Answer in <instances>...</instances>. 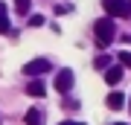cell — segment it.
<instances>
[{
	"mask_svg": "<svg viewBox=\"0 0 131 125\" xmlns=\"http://www.w3.org/2000/svg\"><path fill=\"white\" fill-rule=\"evenodd\" d=\"M26 93L35 96V99H41L44 93H47V87H44V82H29V84H26Z\"/></svg>",
	"mask_w": 131,
	"mask_h": 125,
	"instance_id": "cell-8",
	"label": "cell"
},
{
	"mask_svg": "<svg viewBox=\"0 0 131 125\" xmlns=\"http://www.w3.org/2000/svg\"><path fill=\"white\" fill-rule=\"evenodd\" d=\"M56 90H58V93H70V90H73V70H58V76H56Z\"/></svg>",
	"mask_w": 131,
	"mask_h": 125,
	"instance_id": "cell-3",
	"label": "cell"
},
{
	"mask_svg": "<svg viewBox=\"0 0 131 125\" xmlns=\"http://www.w3.org/2000/svg\"><path fill=\"white\" fill-rule=\"evenodd\" d=\"M108 18H131V0H102Z\"/></svg>",
	"mask_w": 131,
	"mask_h": 125,
	"instance_id": "cell-2",
	"label": "cell"
},
{
	"mask_svg": "<svg viewBox=\"0 0 131 125\" xmlns=\"http://www.w3.org/2000/svg\"><path fill=\"white\" fill-rule=\"evenodd\" d=\"M93 38L99 47H111L114 38H117V26H114V18H99L93 23Z\"/></svg>",
	"mask_w": 131,
	"mask_h": 125,
	"instance_id": "cell-1",
	"label": "cell"
},
{
	"mask_svg": "<svg viewBox=\"0 0 131 125\" xmlns=\"http://www.w3.org/2000/svg\"><path fill=\"white\" fill-rule=\"evenodd\" d=\"M29 26H44V18L41 15H32V18H29Z\"/></svg>",
	"mask_w": 131,
	"mask_h": 125,
	"instance_id": "cell-13",
	"label": "cell"
},
{
	"mask_svg": "<svg viewBox=\"0 0 131 125\" xmlns=\"http://www.w3.org/2000/svg\"><path fill=\"white\" fill-rule=\"evenodd\" d=\"M108 64H111V58H108V55H99V58H96V67H99V70H105Z\"/></svg>",
	"mask_w": 131,
	"mask_h": 125,
	"instance_id": "cell-12",
	"label": "cell"
},
{
	"mask_svg": "<svg viewBox=\"0 0 131 125\" xmlns=\"http://www.w3.org/2000/svg\"><path fill=\"white\" fill-rule=\"evenodd\" d=\"M15 9L18 15H29V0H15Z\"/></svg>",
	"mask_w": 131,
	"mask_h": 125,
	"instance_id": "cell-10",
	"label": "cell"
},
{
	"mask_svg": "<svg viewBox=\"0 0 131 125\" xmlns=\"http://www.w3.org/2000/svg\"><path fill=\"white\" fill-rule=\"evenodd\" d=\"M47 70H50V61L47 58H32V61L24 64V73L26 76H41V73H47Z\"/></svg>",
	"mask_w": 131,
	"mask_h": 125,
	"instance_id": "cell-4",
	"label": "cell"
},
{
	"mask_svg": "<svg viewBox=\"0 0 131 125\" xmlns=\"http://www.w3.org/2000/svg\"><path fill=\"white\" fill-rule=\"evenodd\" d=\"M119 79H122V64H108L105 67V82L114 87V84H119Z\"/></svg>",
	"mask_w": 131,
	"mask_h": 125,
	"instance_id": "cell-5",
	"label": "cell"
},
{
	"mask_svg": "<svg viewBox=\"0 0 131 125\" xmlns=\"http://www.w3.org/2000/svg\"><path fill=\"white\" fill-rule=\"evenodd\" d=\"M117 125H125V122H117Z\"/></svg>",
	"mask_w": 131,
	"mask_h": 125,
	"instance_id": "cell-14",
	"label": "cell"
},
{
	"mask_svg": "<svg viewBox=\"0 0 131 125\" xmlns=\"http://www.w3.org/2000/svg\"><path fill=\"white\" fill-rule=\"evenodd\" d=\"M0 32H9V12H6V3H0Z\"/></svg>",
	"mask_w": 131,
	"mask_h": 125,
	"instance_id": "cell-9",
	"label": "cell"
},
{
	"mask_svg": "<svg viewBox=\"0 0 131 125\" xmlns=\"http://www.w3.org/2000/svg\"><path fill=\"white\" fill-rule=\"evenodd\" d=\"M105 105L111 108V111H119V108L125 105V96H122L119 90H114V93H108V99H105Z\"/></svg>",
	"mask_w": 131,
	"mask_h": 125,
	"instance_id": "cell-6",
	"label": "cell"
},
{
	"mask_svg": "<svg viewBox=\"0 0 131 125\" xmlns=\"http://www.w3.org/2000/svg\"><path fill=\"white\" fill-rule=\"evenodd\" d=\"M24 122H26V125H44V116H41L38 108H29L26 116H24Z\"/></svg>",
	"mask_w": 131,
	"mask_h": 125,
	"instance_id": "cell-7",
	"label": "cell"
},
{
	"mask_svg": "<svg viewBox=\"0 0 131 125\" xmlns=\"http://www.w3.org/2000/svg\"><path fill=\"white\" fill-rule=\"evenodd\" d=\"M117 58H119V64H122V67H131V52H128V50H122Z\"/></svg>",
	"mask_w": 131,
	"mask_h": 125,
	"instance_id": "cell-11",
	"label": "cell"
}]
</instances>
